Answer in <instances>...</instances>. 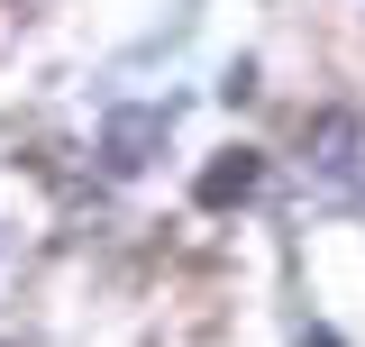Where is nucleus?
Masks as SVG:
<instances>
[{"mask_svg":"<svg viewBox=\"0 0 365 347\" xmlns=\"http://www.w3.org/2000/svg\"><path fill=\"white\" fill-rule=\"evenodd\" d=\"M256 192H265V156H256V146H220V156L201 165V183H192L201 211H237V201H256Z\"/></svg>","mask_w":365,"mask_h":347,"instance_id":"nucleus-1","label":"nucleus"},{"mask_svg":"<svg viewBox=\"0 0 365 347\" xmlns=\"http://www.w3.org/2000/svg\"><path fill=\"white\" fill-rule=\"evenodd\" d=\"M356 146H365V129H356V110H329V119H311V165H319V192H356Z\"/></svg>","mask_w":365,"mask_h":347,"instance_id":"nucleus-2","label":"nucleus"},{"mask_svg":"<svg viewBox=\"0 0 365 347\" xmlns=\"http://www.w3.org/2000/svg\"><path fill=\"white\" fill-rule=\"evenodd\" d=\"M155 137H165V110L137 101V110H119V119L101 129V165H110V174H137L146 156H155Z\"/></svg>","mask_w":365,"mask_h":347,"instance_id":"nucleus-3","label":"nucleus"},{"mask_svg":"<svg viewBox=\"0 0 365 347\" xmlns=\"http://www.w3.org/2000/svg\"><path fill=\"white\" fill-rule=\"evenodd\" d=\"M302 347H347V338H302Z\"/></svg>","mask_w":365,"mask_h":347,"instance_id":"nucleus-4","label":"nucleus"}]
</instances>
